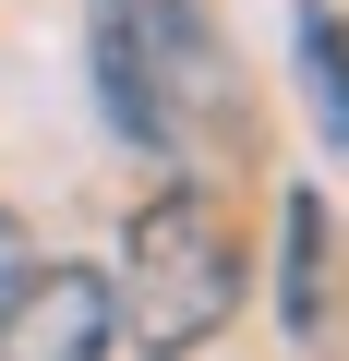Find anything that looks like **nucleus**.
<instances>
[{
	"label": "nucleus",
	"instance_id": "4",
	"mask_svg": "<svg viewBox=\"0 0 349 361\" xmlns=\"http://www.w3.org/2000/svg\"><path fill=\"white\" fill-rule=\"evenodd\" d=\"M277 325H289V349L337 337V229H325V193L277 205Z\"/></svg>",
	"mask_w": 349,
	"mask_h": 361
},
{
	"label": "nucleus",
	"instance_id": "2",
	"mask_svg": "<svg viewBox=\"0 0 349 361\" xmlns=\"http://www.w3.org/2000/svg\"><path fill=\"white\" fill-rule=\"evenodd\" d=\"M241 277H253V253H241L229 205L205 193V180H169V193H145L133 229H121L109 325H121L145 361H193V349L241 313Z\"/></svg>",
	"mask_w": 349,
	"mask_h": 361
},
{
	"label": "nucleus",
	"instance_id": "5",
	"mask_svg": "<svg viewBox=\"0 0 349 361\" xmlns=\"http://www.w3.org/2000/svg\"><path fill=\"white\" fill-rule=\"evenodd\" d=\"M289 61H301V109H313L325 157H349V13L337 0H301L289 13Z\"/></svg>",
	"mask_w": 349,
	"mask_h": 361
},
{
	"label": "nucleus",
	"instance_id": "1",
	"mask_svg": "<svg viewBox=\"0 0 349 361\" xmlns=\"http://www.w3.org/2000/svg\"><path fill=\"white\" fill-rule=\"evenodd\" d=\"M85 49H97V109L133 157L193 169L205 133L241 157L253 145V97L229 73V37L193 0H85Z\"/></svg>",
	"mask_w": 349,
	"mask_h": 361
},
{
	"label": "nucleus",
	"instance_id": "6",
	"mask_svg": "<svg viewBox=\"0 0 349 361\" xmlns=\"http://www.w3.org/2000/svg\"><path fill=\"white\" fill-rule=\"evenodd\" d=\"M25 265H37V241H25V217H13V205H0V289H13Z\"/></svg>",
	"mask_w": 349,
	"mask_h": 361
},
{
	"label": "nucleus",
	"instance_id": "3",
	"mask_svg": "<svg viewBox=\"0 0 349 361\" xmlns=\"http://www.w3.org/2000/svg\"><path fill=\"white\" fill-rule=\"evenodd\" d=\"M109 277L97 265H25L0 289V361H109Z\"/></svg>",
	"mask_w": 349,
	"mask_h": 361
}]
</instances>
